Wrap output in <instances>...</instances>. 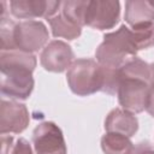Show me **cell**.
I'll list each match as a JSON object with an SVG mask.
<instances>
[{
    "label": "cell",
    "mask_w": 154,
    "mask_h": 154,
    "mask_svg": "<svg viewBox=\"0 0 154 154\" xmlns=\"http://www.w3.org/2000/svg\"><path fill=\"white\" fill-rule=\"evenodd\" d=\"M154 46V23L138 28L122 25L103 36L95 52L96 61L109 69H118L136 57L138 51Z\"/></svg>",
    "instance_id": "obj_1"
},
{
    "label": "cell",
    "mask_w": 154,
    "mask_h": 154,
    "mask_svg": "<svg viewBox=\"0 0 154 154\" xmlns=\"http://www.w3.org/2000/svg\"><path fill=\"white\" fill-rule=\"evenodd\" d=\"M36 63V57L31 53L0 52L1 94L16 100L28 99L34 89L32 72Z\"/></svg>",
    "instance_id": "obj_2"
},
{
    "label": "cell",
    "mask_w": 154,
    "mask_h": 154,
    "mask_svg": "<svg viewBox=\"0 0 154 154\" xmlns=\"http://www.w3.org/2000/svg\"><path fill=\"white\" fill-rule=\"evenodd\" d=\"M48 38V30L40 20L30 19L16 23L8 17L0 19L1 52L19 51L34 54L46 47Z\"/></svg>",
    "instance_id": "obj_3"
},
{
    "label": "cell",
    "mask_w": 154,
    "mask_h": 154,
    "mask_svg": "<svg viewBox=\"0 0 154 154\" xmlns=\"http://www.w3.org/2000/svg\"><path fill=\"white\" fill-rule=\"evenodd\" d=\"M71 91L78 96H88L102 91L105 85V67L89 58L76 59L66 72Z\"/></svg>",
    "instance_id": "obj_4"
},
{
    "label": "cell",
    "mask_w": 154,
    "mask_h": 154,
    "mask_svg": "<svg viewBox=\"0 0 154 154\" xmlns=\"http://www.w3.org/2000/svg\"><path fill=\"white\" fill-rule=\"evenodd\" d=\"M32 144L36 154H67L64 135L53 122H42L34 129Z\"/></svg>",
    "instance_id": "obj_5"
},
{
    "label": "cell",
    "mask_w": 154,
    "mask_h": 154,
    "mask_svg": "<svg viewBox=\"0 0 154 154\" xmlns=\"http://www.w3.org/2000/svg\"><path fill=\"white\" fill-rule=\"evenodd\" d=\"M119 17L120 4L118 1H88L85 11V25L97 30L112 29L119 22Z\"/></svg>",
    "instance_id": "obj_6"
},
{
    "label": "cell",
    "mask_w": 154,
    "mask_h": 154,
    "mask_svg": "<svg viewBox=\"0 0 154 154\" xmlns=\"http://www.w3.org/2000/svg\"><path fill=\"white\" fill-rule=\"evenodd\" d=\"M30 122L29 111L24 103L14 100H1L0 106V132L6 134H20L23 132Z\"/></svg>",
    "instance_id": "obj_7"
},
{
    "label": "cell",
    "mask_w": 154,
    "mask_h": 154,
    "mask_svg": "<svg viewBox=\"0 0 154 154\" xmlns=\"http://www.w3.org/2000/svg\"><path fill=\"white\" fill-rule=\"evenodd\" d=\"M75 54L70 45L61 40H53L46 45L40 55L41 66L49 72H64L69 70Z\"/></svg>",
    "instance_id": "obj_8"
},
{
    "label": "cell",
    "mask_w": 154,
    "mask_h": 154,
    "mask_svg": "<svg viewBox=\"0 0 154 154\" xmlns=\"http://www.w3.org/2000/svg\"><path fill=\"white\" fill-rule=\"evenodd\" d=\"M60 1H43V0H14L10 2V12L13 17L30 20L32 18L45 17L46 19L53 17L60 11Z\"/></svg>",
    "instance_id": "obj_9"
},
{
    "label": "cell",
    "mask_w": 154,
    "mask_h": 154,
    "mask_svg": "<svg viewBox=\"0 0 154 154\" xmlns=\"http://www.w3.org/2000/svg\"><path fill=\"white\" fill-rule=\"evenodd\" d=\"M105 130L131 137L138 130V120L134 113L124 108H114L105 119Z\"/></svg>",
    "instance_id": "obj_10"
},
{
    "label": "cell",
    "mask_w": 154,
    "mask_h": 154,
    "mask_svg": "<svg viewBox=\"0 0 154 154\" xmlns=\"http://www.w3.org/2000/svg\"><path fill=\"white\" fill-rule=\"evenodd\" d=\"M124 18L130 28H138L154 23V1H126Z\"/></svg>",
    "instance_id": "obj_11"
},
{
    "label": "cell",
    "mask_w": 154,
    "mask_h": 154,
    "mask_svg": "<svg viewBox=\"0 0 154 154\" xmlns=\"http://www.w3.org/2000/svg\"><path fill=\"white\" fill-rule=\"evenodd\" d=\"M101 149L105 154H132L135 146L125 135L106 132L101 137Z\"/></svg>",
    "instance_id": "obj_12"
},
{
    "label": "cell",
    "mask_w": 154,
    "mask_h": 154,
    "mask_svg": "<svg viewBox=\"0 0 154 154\" xmlns=\"http://www.w3.org/2000/svg\"><path fill=\"white\" fill-rule=\"evenodd\" d=\"M52 30V34L54 37H63L66 40H75L77 38L81 32H82V28L72 24L71 22H69L59 11L57 14H54L53 17L47 19Z\"/></svg>",
    "instance_id": "obj_13"
},
{
    "label": "cell",
    "mask_w": 154,
    "mask_h": 154,
    "mask_svg": "<svg viewBox=\"0 0 154 154\" xmlns=\"http://www.w3.org/2000/svg\"><path fill=\"white\" fill-rule=\"evenodd\" d=\"M88 1H64L61 2V14L72 24L82 28L85 25V11Z\"/></svg>",
    "instance_id": "obj_14"
},
{
    "label": "cell",
    "mask_w": 154,
    "mask_h": 154,
    "mask_svg": "<svg viewBox=\"0 0 154 154\" xmlns=\"http://www.w3.org/2000/svg\"><path fill=\"white\" fill-rule=\"evenodd\" d=\"M10 154H32V149L25 138H18Z\"/></svg>",
    "instance_id": "obj_15"
},
{
    "label": "cell",
    "mask_w": 154,
    "mask_h": 154,
    "mask_svg": "<svg viewBox=\"0 0 154 154\" xmlns=\"http://www.w3.org/2000/svg\"><path fill=\"white\" fill-rule=\"evenodd\" d=\"M13 148V137L12 136H1V154H10Z\"/></svg>",
    "instance_id": "obj_16"
},
{
    "label": "cell",
    "mask_w": 154,
    "mask_h": 154,
    "mask_svg": "<svg viewBox=\"0 0 154 154\" xmlns=\"http://www.w3.org/2000/svg\"><path fill=\"white\" fill-rule=\"evenodd\" d=\"M132 154H154V148L148 142H141L135 147Z\"/></svg>",
    "instance_id": "obj_17"
},
{
    "label": "cell",
    "mask_w": 154,
    "mask_h": 154,
    "mask_svg": "<svg viewBox=\"0 0 154 154\" xmlns=\"http://www.w3.org/2000/svg\"><path fill=\"white\" fill-rule=\"evenodd\" d=\"M150 93L154 94V63L150 64Z\"/></svg>",
    "instance_id": "obj_18"
}]
</instances>
